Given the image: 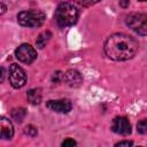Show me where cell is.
Returning a JSON list of instances; mask_svg holds the SVG:
<instances>
[{
    "label": "cell",
    "mask_w": 147,
    "mask_h": 147,
    "mask_svg": "<svg viewBox=\"0 0 147 147\" xmlns=\"http://www.w3.org/2000/svg\"><path fill=\"white\" fill-rule=\"evenodd\" d=\"M1 82H3V78H5V69L3 68H1Z\"/></svg>",
    "instance_id": "22"
},
{
    "label": "cell",
    "mask_w": 147,
    "mask_h": 147,
    "mask_svg": "<svg viewBox=\"0 0 147 147\" xmlns=\"http://www.w3.org/2000/svg\"><path fill=\"white\" fill-rule=\"evenodd\" d=\"M111 130L121 136H127L131 133V124L129 119L124 116H117L113 119Z\"/></svg>",
    "instance_id": "7"
},
{
    "label": "cell",
    "mask_w": 147,
    "mask_h": 147,
    "mask_svg": "<svg viewBox=\"0 0 147 147\" xmlns=\"http://www.w3.org/2000/svg\"><path fill=\"white\" fill-rule=\"evenodd\" d=\"M54 16L59 26H71L78 21L79 9L74 1H63L57 6Z\"/></svg>",
    "instance_id": "2"
},
{
    "label": "cell",
    "mask_w": 147,
    "mask_h": 147,
    "mask_svg": "<svg viewBox=\"0 0 147 147\" xmlns=\"http://www.w3.org/2000/svg\"><path fill=\"white\" fill-rule=\"evenodd\" d=\"M133 145L132 141H129V140H123V141H119L116 144V146H131Z\"/></svg>",
    "instance_id": "19"
},
{
    "label": "cell",
    "mask_w": 147,
    "mask_h": 147,
    "mask_svg": "<svg viewBox=\"0 0 147 147\" xmlns=\"http://www.w3.org/2000/svg\"><path fill=\"white\" fill-rule=\"evenodd\" d=\"M139 1H147V0H139Z\"/></svg>",
    "instance_id": "23"
},
{
    "label": "cell",
    "mask_w": 147,
    "mask_h": 147,
    "mask_svg": "<svg viewBox=\"0 0 147 147\" xmlns=\"http://www.w3.org/2000/svg\"><path fill=\"white\" fill-rule=\"evenodd\" d=\"M61 80H64V74H62L61 71H56L53 74V77H52V82L54 84H59Z\"/></svg>",
    "instance_id": "15"
},
{
    "label": "cell",
    "mask_w": 147,
    "mask_h": 147,
    "mask_svg": "<svg viewBox=\"0 0 147 147\" xmlns=\"http://www.w3.org/2000/svg\"><path fill=\"white\" fill-rule=\"evenodd\" d=\"M41 90L40 88H31L26 93V98L32 105H38L41 101Z\"/></svg>",
    "instance_id": "11"
},
{
    "label": "cell",
    "mask_w": 147,
    "mask_h": 147,
    "mask_svg": "<svg viewBox=\"0 0 147 147\" xmlns=\"http://www.w3.org/2000/svg\"><path fill=\"white\" fill-rule=\"evenodd\" d=\"M5 11H6V5H5L3 2H2V3H1V13H0V14L2 15V14H3Z\"/></svg>",
    "instance_id": "21"
},
{
    "label": "cell",
    "mask_w": 147,
    "mask_h": 147,
    "mask_svg": "<svg viewBox=\"0 0 147 147\" xmlns=\"http://www.w3.org/2000/svg\"><path fill=\"white\" fill-rule=\"evenodd\" d=\"M15 56L22 63L30 64L37 59V52L31 45L22 44L15 49Z\"/></svg>",
    "instance_id": "6"
},
{
    "label": "cell",
    "mask_w": 147,
    "mask_h": 147,
    "mask_svg": "<svg viewBox=\"0 0 147 147\" xmlns=\"http://www.w3.org/2000/svg\"><path fill=\"white\" fill-rule=\"evenodd\" d=\"M46 15L44 11L38 9L23 10L17 15V22L25 28H38L45 22Z\"/></svg>",
    "instance_id": "3"
},
{
    "label": "cell",
    "mask_w": 147,
    "mask_h": 147,
    "mask_svg": "<svg viewBox=\"0 0 147 147\" xmlns=\"http://www.w3.org/2000/svg\"><path fill=\"white\" fill-rule=\"evenodd\" d=\"M24 133L28 134V136H30V137H36L37 133H38V131H37V129L33 125H28L24 129Z\"/></svg>",
    "instance_id": "16"
},
{
    "label": "cell",
    "mask_w": 147,
    "mask_h": 147,
    "mask_svg": "<svg viewBox=\"0 0 147 147\" xmlns=\"http://www.w3.org/2000/svg\"><path fill=\"white\" fill-rule=\"evenodd\" d=\"M137 131L141 134L147 133V119H141L137 124Z\"/></svg>",
    "instance_id": "14"
},
{
    "label": "cell",
    "mask_w": 147,
    "mask_h": 147,
    "mask_svg": "<svg viewBox=\"0 0 147 147\" xmlns=\"http://www.w3.org/2000/svg\"><path fill=\"white\" fill-rule=\"evenodd\" d=\"M64 82L70 87H78L83 83V76L79 71L75 69H70L64 74Z\"/></svg>",
    "instance_id": "9"
},
{
    "label": "cell",
    "mask_w": 147,
    "mask_h": 147,
    "mask_svg": "<svg viewBox=\"0 0 147 147\" xmlns=\"http://www.w3.org/2000/svg\"><path fill=\"white\" fill-rule=\"evenodd\" d=\"M26 116V110L22 107H18V108H14L11 110V118L17 122V123H21Z\"/></svg>",
    "instance_id": "13"
},
{
    "label": "cell",
    "mask_w": 147,
    "mask_h": 147,
    "mask_svg": "<svg viewBox=\"0 0 147 147\" xmlns=\"http://www.w3.org/2000/svg\"><path fill=\"white\" fill-rule=\"evenodd\" d=\"M9 83L14 88H21L26 83V75L24 70L16 63H11L8 70Z\"/></svg>",
    "instance_id": "5"
},
{
    "label": "cell",
    "mask_w": 147,
    "mask_h": 147,
    "mask_svg": "<svg viewBox=\"0 0 147 147\" xmlns=\"http://www.w3.org/2000/svg\"><path fill=\"white\" fill-rule=\"evenodd\" d=\"M138 41L125 33H115L108 37L105 42L106 55L114 61H126L138 52Z\"/></svg>",
    "instance_id": "1"
},
{
    "label": "cell",
    "mask_w": 147,
    "mask_h": 147,
    "mask_svg": "<svg viewBox=\"0 0 147 147\" xmlns=\"http://www.w3.org/2000/svg\"><path fill=\"white\" fill-rule=\"evenodd\" d=\"M51 37H52V33L49 32V31H44V32H41L38 37H37V39H36V46L38 47V48H44L46 45H47V42L49 41V39H51Z\"/></svg>",
    "instance_id": "12"
},
{
    "label": "cell",
    "mask_w": 147,
    "mask_h": 147,
    "mask_svg": "<svg viewBox=\"0 0 147 147\" xmlns=\"http://www.w3.org/2000/svg\"><path fill=\"white\" fill-rule=\"evenodd\" d=\"M0 134H1V138L6 140L11 139L14 136V127L11 122L3 116L0 119Z\"/></svg>",
    "instance_id": "10"
},
{
    "label": "cell",
    "mask_w": 147,
    "mask_h": 147,
    "mask_svg": "<svg viewBox=\"0 0 147 147\" xmlns=\"http://www.w3.org/2000/svg\"><path fill=\"white\" fill-rule=\"evenodd\" d=\"M129 3H130L129 0H119V6L122 8H127L129 7Z\"/></svg>",
    "instance_id": "20"
},
{
    "label": "cell",
    "mask_w": 147,
    "mask_h": 147,
    "mask_svg": "<svg viewBox=\"0 0 147 147\" xmlns=\"http://www.w3.org/2000/svg\"><path fill=\"white\" fill-rule=\"evenodd\" d=\"M47 108L61 114H67L72 109V103L68 99H59V100H49L46 103Z\"/></svg>",
    "instance_id": "8"
},
{
    "label": "cell",
    "mask_w": 147,
    "mask_h": 147,
    "mask_svg": "<svg viewBox=\"0 0 147 147\" xmlns=\"http://www.w3.org/2000/svg\"><path fill=\"white\" fill-rule=\"evenodd\" d=\"M76 145V141L72 140V139H65L63 142H62V146L63 147H68V146H75Z\"/></svg>",
    "instance_id": "18"
},
{
    "label": "cell",
    "mask_w": 147,
    "mask_h": 147,
    "mask_svg": "<svg viewBox=\"0 0 147 147\" xmlns=\"http://www.w3.org/2000/svg\"><path fill=\"white\" fill-rule=\"evenodd\" d=\"M126 25L140 36L147 34V15L142 13H131L125 18Z\"/></svg>",
    "instance_id": "4"
},
{
    "label": "cell",
    "mask_w": 147,
    "mask_h": 147,
    "mask_svg": "<svg viewBox=\"0 0 147 147\" xmlns=\"http://www.w3.org/2000/svg\"><path fill=\"white\" fill-rule=\"evenodd\" d=\"M99 1H100V0H79V2H80L83 6H85V7L92 6V5H94V3L99 2Z\"/></svg>",
    "instance_id": "17"
}]
</instances>
